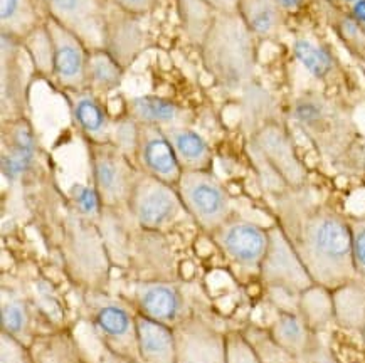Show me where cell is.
Listing matches in <instances>:
<instances>
[{
    "label": "cell",
    "instance_id": "f35d334b",
    "mask_svg": "<svg viewBox=\"0 0 365 363\" xmlns=\"http://www.w3.org/2000/svg\"><path fill=\"white\" fill-rule=\"evenodd\" d=\"M216 12H237L240 0H204Z\"/></svg>",
    "mask_w": 365,
    "mask_h": 363
},
{
    "label": "cell",
    "instance_id": "f546056e",
    "mask_svg": "<svg viewBox=\"0 0 365 363\" xmlns=\"http://www.w3.org/2000/svg\"><path fill=\"white\" fill-rule=\"evenodd\" d=\"M299 313L307 320L313 330V325L325 323L334 318V306H331V291L324 286H312L310 290L299 295Z\"/></svg>",
    "mask_w": 365,
    "mask_h": 363
},
{
    "label": "cell",
    "instance_id": "60d3db41",
    "mask_svg": "<svg viewBox=\"0 0 365 363\" xmlns=\"http://www.w3.org/2000/svg\"><path fill=\"white\" fill-rule=\"evenodd\" d=\"M278 2L284 12H292L299 9V6L303 4V0H278Z\"/></svg>",
    "mask_w": 365,
    "mask_h": 363
},
{
    "label": "cell",
    "instance_id": "ab89813d",
    "mask_svg": "<svg viewBox=\"0 0 365 363\" xmlns=\"http://www.w3.org/2000/svg\"><path fill=\"white\" fill-rule=\"evenodd\" d=\"M352 17L359 24H365V0H357L352 4Z\"/></svg>",
    "mask_w": 365,
    "mask_h": 363
},
{
    "label": "cell",
    "instance_id": "1f68e13d",
    "mask_svg": "<svg viewBox=\"0 0 365 363\" xmlns=\"http://www.w3.org/2000/svg\"><path fill=\"white\" fill-rule=\"evenodd\" d=\"M245 333L246 337L251 340V343L255 345L257 353H259L263 363H298V358L292 355V353H288L287 350H283V348L271 338L269 332H266V330L252 327Z\"/></svg>",
    "mask_w": 365,
    "mask_h": 363
},
{
    "label": "cell",
    "instance_id": "5b68a950",
    "mask_svg": "<svg viewBox=\"0 0 365 363\" xmlns=\"http://www.w3.org/2000/svg\"><path fill=\"white\" fill-rule=\"evenodd\" d=\"M90 167L101 206L120 209L128 206L140 170L135 169L123 148L115 142H88Z\"/></svg>",
    "mask_w": 365,
    "mask_h": 363
},
{
    "label": "cell",
    "instance_id": "4316f807",
    "mask_svg": "<svg viewBox=\"0 0 365 363\" xmlns=\"http://www.w3.org/2000/svg\"><path fill=\"white\" fill-rule=\"evenodd\" d=\"M0 323H2V332L11 335L26 347L32 345L37 338L32 328L31 308L26 300L16 293L2 288V302H0Z\"/></svg>",
    "mask_w": 365,
    "mask_h": 363
},
{
    "label": "cell",
    "instance_id": "b9f144b4",
    "mask_svg": "<svg viewBox=\"0 0 365 363\" xmlns=\"http://www.w3.org/2000/svg\"><path fill=\"white\" fill-rule=\"evenodd\" d=\"M362 340H364V345H365V328H364V332H362Z\"/></svg>",
    "mask_w": 365,
    "mask_h": 363
},
{
    "label": "cell",
    "instance_id": "7c38bea8",
    "mask_svg": "<svg viewBox=\"0 0 365 363\" xmlns=\"http://www.w3.org/2000/svg\"><path fill=\"white\" fill-rule=\"evenodd\" d=\"M177 363H227L226 335L199 315H189L174 327Z\"/></svg>",
    "mask_w": 365,
    "mask_h": 363
},
{
    "label": "cell",
    "instance_id": "5bb4252c",
    "mask_svg": "<svg viewBox=\"0 0 365 363\" xmlns=\"http://www.w3.org/2000/svg\"><path fill=\"white\" fill-rule=\"evenodd\" d=\"M255 150L279 179L298 187L305 180V170L298 162L288 135L279 125H266L255 135Z\"/></svg>",
    "mask_w": 365,
    "mask_h": 363
},
{
    "label": "cell",
    "instance_id": "ba28073f",
    "mask_svg": "<svg viewBox=\"0 0 365 363\" xmlns=\"http://www.w3.org/2000/svg\"><path fill=\"white\" fill-rule=\"evenodd\" d=\"M259 276L271 290L288 293V295L299 296L315 286V281L312 279L292 241L279 226L269 229V244L261 263Z\"/></svg>",
    "mask_w": 365,
    "mask_h": 363
},
{
    "label": "cell",
    "instance_id": "ffe728a7",
    "mask_svg": "<svg viewBox=\"0 0 365 363\" xmlns=\"http://www.w3.org/2000/svg\"><path fill=\"white\" fill-rule=\"evenodd\" d=\"M46 19L42 0H0V32L19 43L44 26Z\"/></svg>",
    "mask_w": 365,
    "mask_h": 363
},
{
    "label": "cell",
    "instance_id": "8fae6325",
    "mask_svg": "<svg viewBox=\"0 0 365 363\" xmlns=\"http://www.w3.org/2000/svg\"><path fill=\"white\" fill-rule=\"evenodd\" d=\"M44 26L53 46L54 81L64 91H84L90 49L74 32L54 19H46Z\"/></svg>",
    "mask_w": 365,
    "mask_h": 363
},
{
    "label": "cell",
    "instance_id": "ac0fdd59",
    "mask_svg": "<svg viewBox=\"0 0 365 363\" xmlns=\"http://www.w3.org/2000/svg\"><path fill=\"white\" fill-rule=\"evenodd\" d=\"M130 120L140 125H152V127L172 128L189 127L190 113L184 106L175 101L155 95L135 96L128 100Z\"/></svg>",
    "mask_w": 365,
    "mask_h": 363
},
{
    "label": "cell",
    "instance_id": "277c9868",
    "mask_svg": "<svg viewBox=\"0 0 365 363\" xmlns=\"http://www.w3.org/2000/svg\"><path fill=\"white\" fill-rule=\"evenodd\" d=\"M83 308L111 355L125 363L142 362L138 352L137 313H132L123 301L95 288H86L83 293Z\"/></svg>",
    "mask_w": 365,
    "mask_h": 363
},
{
    "label": "cell",
    "instance_id": "7402d4cb",
    "mask_svg": "<svg viewBox=\"0 0 365 363\" xmlns=\"http://www.w3.org/2000/svg\"><path fill=\"white\" fill-rule=\"evenodd\" d=\"M184 170H210L212 167V150L200 133L189 127L165 128Z\"/></svg>",
    "mask_w": 365,
    "mask_h": 363
},
{
    "label": "cell",
    "instance_id": "52a82bcc",
    "mask_svg": "<svg viewBox=\"0 0 365 363\" xmlns=\"http://www.w3.org/2000/svg\"><path fill=\"white\" fill-rule=\"evenodd\" d=\"M133 221L143 231L162 232L175 224L185 212L175 185L140 172L128 200Z\"/></svg>",
    "mask_w": 365,
    "mask_h": 363
},
{
    "label": "cell",
    "instance_id": "8d00e7d4",
    "mask_svg": "<svg viewBox=\"0 0 365 363\" xmlns=\"http://www.w3.org/2000/svg\"><path fill=\"white\" fill-rule=\"evenodd\" d=\"M297 358L298 363H340L330 348L324 345L317 337L313 338V342L308 345L307 350Z\"/></svg>",
    "mask_w": 365,
    "mask_h": 363
},
{
    "label": "cell",
    "instance_id": "83f0119b",
    "mask_svg": "<svg viewBox=\"0 0 365 363\" xmlns=\"http://www.w3.org/2000/svg\"><path fill=\"white\" fill-rule=\"evenodd\" d=\"M34 157V137L27 121L17 118L11 128L9 152H2V172L7 179L16 180L24 174Z\"/></svg>",
    "mask_w": 365,
    "mask_h": 363
},
{
    "label": "cell",
    "instance_id": "836d02e7",
    "mask_svg": "<svg viewBox=\"0 0 365 363\" xmlns=\"http://www.w3.org/2000/svg\"><path fill=\"white\" fill-rule=\"evenodd\" d=\"M0 363H34L31 348L11 335L0 333Z\"/></svg>",
    "mask_w": 365,
    "mask_h": 363
},
{
    "label": "cell",
    "instance_id": "44dd1931",
    "mask_svg": "<svg viewBox=\"0 0 365 363\" xmlns=\"http://www.w3.org/2000/svg\"><path fill=\"white\" fill-rule=\"evenodd\" d=\"M34 363H90L78 340L68 330L39 335L31 345Z\"/></svg>",
    "mask_w": 365,
    "mask_h": 363
},
{
    "label": "cell",
    "instance_id": "d4e9b609",
    "mask_svg": "<svg viewBox=\"0 0 365 363\" xmlns=\"http://www.w3.org/2000/svg\"><path fill=\"white\" fill-rule=\"evenodd\" d=\"M283 9L278 0H240L237 14L256 37H274L283 26Z\"/></svg>",
    "mask_w": 365,
    "mask_h": 363
},
{
    "label": "cell",
    "instance_id": "6da1fadb",
    "mask_svg": "<svg viewBox=\"0 0 365 363\" xmlns=\"http://www.w3.org/2000/svg\"><path fill=\"white\" fill-rule=\"evenodd\" d=\"M282 229L315 285L335 290L355 278L352 226L334 209L294 206L283 211Z\"/></svg>",
    "mask_w": 365,
    "mask_h": 363
},
{
    "label": "cell",
    "instance_id": "7bdbcfd3",
    "mask_svg": "<svg viewBox=\"0 0 365 363\" xmlns=\"http://www.w3.org/2000/svg\"><path fill=\"white\" fill-rule=\"evenodd\" d=\"M345 2H350V4H355V2H357V0H345Z\"/></svg>",
    "mask_w": 365,
    "mask_h": 363
},
{
    "label": "cell",
    "instance_id": "ee69618b",
    "mask_svg": "<svg viewBox=\"0 0 365 363\" xmlns=\"http://www.w3.org/2000/svg\"><path fill=\"white\" fill-rule=\"evenodd\" d=\"M137 363H143V362H137Z\"/></svg>",
    "mask_w": 365,
    "mask_h": 363
},
{
    "label": "cell",
    "instance_id": "f1b7e54d",
    "mask_svg": "<svg viewBox=\"0 0 365 363\" xmlns=\"http://www.w3.org/2000/svg\"><path fill=\"white\" fill-rule=\"evenodd\" d=\"M179 11L185 34L192 43L202 44L210 24H212L216 11L204 0H179Z\"/></svg>",
    "mask_w": 365,
    "mask_h": 363
},
{
    "label": "cell",
    "instance_id": "e575fe53",
    "mask_svg": "<svg viewBox=\"0 0 365 363\" xmlns=\"http://www.w3.org/2000/svg\"><path fill=\"white\" fill-rule=\"evenodd\" d=\"M352 226V254L355 278L365 283V219H355L350 221Z\"/></svg>",
    "mask_w": 365,
    "mask_h": 363
},
{
    "label": "cell",
    "instance_id": "d590c367",
    "mask_svg": "<svg viewBox=\"0 0 365 363\" xmlns=\"http://www.w3.org/2000/svg\"><path fill=\"white\" fill-rule=\"evenodd\" d=\"M73 199L76 204L79 214L84 217H95L100 212L101 200L98 197L95 187H84V185H74Z\"/></svg>",
    "mask_w": 365,
    "mask_h": 363
},
{
    "label": "cell",
    "instance_id": "8992f818",
    "mask_svg": "<svg viewBox=\"0 0 365 363\" xmlns=\"http://www.w3.org/2000/svg\"><path fill=\"white\" fill-rule=\"evenodd\" d=\"M177 190L187 216L209 234L232 216L231 197L210 170H184Z\"/></svg>",
    "mask_w": 365,
    "mask_h": 363
},
{
    "label": "cell",
    "instance_id": "e0dca14e",
    "mask_svg": "<svg viewBox=\"0 0 365 363\" xmlns=\"http://www.w3.org/2000/svg\"><path fill=\"white\" fill-rule=\"evenodd\" d=\"M137 337L143 363H177L174 327L137 311Z\"/></svg>",
    "mask_w": 365,
    "mask_h": 363
},
{
    "label": "cell",
    "instance_id": "d6a6232c",
    "mask_svg": "<svg viewBox=\"0 0 365 363\" xmlns=\"http://www.w3.org/2000/svg\"><path fill=\"white\" fill-rule=\"evenodd\" d=\"M227 363H263L259 353L246 337L245 332H231L226 335Z\"/></svg>",
    "mask_w": 365,
    "mask_h": 363
},
{
    "label": "cell",
    "instance_id": "cb8c5ba5",
    "mask_svg": "<svg viewBox=\"0 0 365 363\" xmlns=\"http://www.w3.org/2000/svg\"><path fill=\"white\" fill-rule=\"evenodd\" d=\"M271 338L278 343L283 350L299 357L313 342L315 335L302 313L294 311H278L276 318L268 330Z\"/></svg>",
    "mask_w": 365,
    "mask_h": 363
},
{
    "label": "cell",
    "instance_id": "9c48e42d",
    "mask_svg": "<svg viewBox=\"0 0 365 363\" xmlns=\"http://www.w3.org/2000/svg\"><path fill=\"white\" fill-rule=\"evenodd\" d=\"M48 17L74 32L88 49H103L110 4L106 0H42Z\"/></svg>",
    "mask_w": 365,
    "mask_h": 363
},
{
    "label": "cell",
    "instance_id": "74e56055",
    "mask_svg": "<svg viewBox=\"0 0 365 363\" xmlns=\"http://www.w3.org/2000/svg\"><path fill=\"white\" fill-rule=\"evenodd\" d=\"M111 7L120 9V11L132 14V16L142 17L145 14L152 12L158 0H106Z\"/></svg>",
    "mask_w": 365,
    "mask_h": 363
},
{
    "label": "cell",
    "instance_id": "3957f363",
    "mask_svg": "<svg viewBox=\"0 0 365 363\" xmlns=\"http://www.w3.org/2000/svg\"><path fill=\"white\" fill-rule=\"evenodd\" d=\"M292 116L303 133L330 160H344L357 143V132L350 116L317 93L298 96Z\"/></svg>",
    "mask_w": 365,
    "mask_h": 363
},
{
    "label": "cell",
    "instance_id": "d6986e66",
    "mask_svg": "<svg viewBox=\"0 0 365 363\" xmlns=\"http://www.w3.org/2000/svg\"><path fill=\"white\" fill-rule=\"evenodd\" d=\"M73 120L88 142H111V123L105 108L91 91H64Z\"/></svg>",
    "mask_w": 365,
    "mask_h": 363
},
{
    "label": "cell",
    "instance_id": "9a60e30c",
    "mask_svg": "<svg viewBox=\"0 0 365 363\" xmlns=\"http://www.w3.org/2000/svg\"><path fill=\"white\" fill-rule=\"evenodd\" d=\"M135 300L140 313L175 327L190 313H185V298L180 288L165 279L142 281L135 286Z\"/></svg>",
    "mask_w": 365,
    "mask_h": 363
},
{
    "label": "cell",
    "instance_id": "30bf717a",
    "mask_svg": "<svg viewBox=\"0 0 365 363\" xmlns=\"http://www.w3.org/2000/svg\"><path fill=\"white\" fill-rule=\"evenodd\" d=\"M210 236L234 264L250 273H259L261 263L268 251L269 229L247 219L231 216Z\"/></svg>",
    "mask_w": 365,
    "mask_h": 363
},
{
    "label": "cell",
    "instance_id": "603a6c76",
    "mask_svg": "<svg viewBox=\"0 0 365 363\" xmlns=\"http://www.w3.org/2000/svg\"><path fill=\"white\" fill-rule=\"evenodd\" d=\"M331 306H334V320L340 327L357 330L360 333L364 332L365 283L352 279V281L331 290Z\"/></svg>",
    "mask_w": 365,
    "mask_h": 363
},
{
    "label": "cell",
    "instance_id": "4dcf8cb0",
    "mask_svg": "<svg viewBox=\"0 0 365 363\" xmlns=\"http://www.w3.org/2000/svg\"><path fill=\"white\" fill-rule=\"evenodd\" d=\"M293 54L298 63L307 69L312 76L324 79L334 69V60L325 49L318 48L308 39H297L293 43Z\"/></svg>",
    "mask_w": 365,
    "mask_h": 363
},
{
    "label": "cell",
    "instance_id": "4fadbf2b",
    "mask_svg": "<svg viewBox=\"0 0 365 363\" xmlns=\"http://www.w3.org/2000/svg\"><path fill=\"white\" fill-rule=\"evenodd\" d=\"M133 153L140 172L177 187L184 169L163 128L137 123Z\"/></svg>",
    "mask_w": 365,
    "mask_h": 363
},
{
    "label": "cell",
    "instance_id": "484cf974",
    "mask_svg": "<svg viewBox=\"0 0 365 363\" xmlns=\"http://www.w3.org/2000/svg\"><path fill=\"white\" fill-rule=\"evenodd\" d=\"M125 68L105 48L91 49L88 56L86 90L93 95H108L120 88Z\"/></svg>",
    "mask_w": 365,
    "mask_h": 363
},
{
    "label": "cell",
    "instance_id": "7a4b0ae2",
    "mask_svg": "<svg viewBox=\"0 0 365 363\" xmlns=\"http://www.w3.org/2000/svg\"><path fill=\"white\" fill-rule=\"evenodd\" d=\"M200 56L214 81L229 91L242 90L255 78L256 36L237 12H216Z\"/></svg>",
    "mask_w": 365,
    "mask_h": 363
},
{
    "label": "cell",
    "instance_id": "2e32d148",
    "mask_svg": "<svg viewBox=\"0 0 365 363\" xmlns=\"http://www.w3.org/2000/svg\"><path fill=\"white\" fill-rule=\"evenodd\" d=\"M137 19L138 17L132 14L110 7L105 49L123 68L132 64L147 48V37Z\"/></svg>",
    "mask_w": 365,
    "mask_h": 363
}]
</instances>
